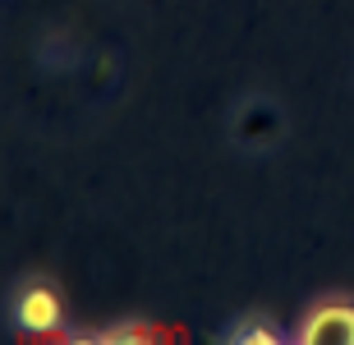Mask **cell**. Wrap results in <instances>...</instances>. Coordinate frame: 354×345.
I'll return each instance as SVG.
<instances>
[{
  "mask_svg": "<svg viewBox=\"0 0 354 345\" xmlns=\"http://www.w3.org/2000/svg\"><path fill=\"white\" fill-rule=\"evenodd\" d=\"M304 345H354V304H322L299 327Z\"/></svg>",
  "mask_w": 354,
  "mask_h": 345,
  "instance_id": "cell-1",
  "label": "cell"
},
{
  "mask_svg": "<svg viewBox=\"0 0 354 345\" xmlns=\"http://www.w3.org/2000/svg\"><path fill=\"white\" fill-rule=\"evenodd\" d=\"M19 322H24L28 332H46V327H55V322H60L55 295L51 290H28L24 299H19Z\"/></svg>",
  "mask_w": 354,
  "mask_h": 345,
  "instance_id": "cell-2",
  "label": "cell"
},
{
  "mask_svg": "<svg viewBox=\"0 0 354 345\" xmlns=\"http://www.w3.org/2000/svg\"><path fill=\"white\" fill-rule=\"evenodd\" d=\"M239 341H258V345H272L276 332H267V327H253V332H239Z\"/></svg>",
  "mask_w": 354,
  "mask_h": 345,
  "instance_id": "cell-3",
  "label": "cell"
}]
</instances>
